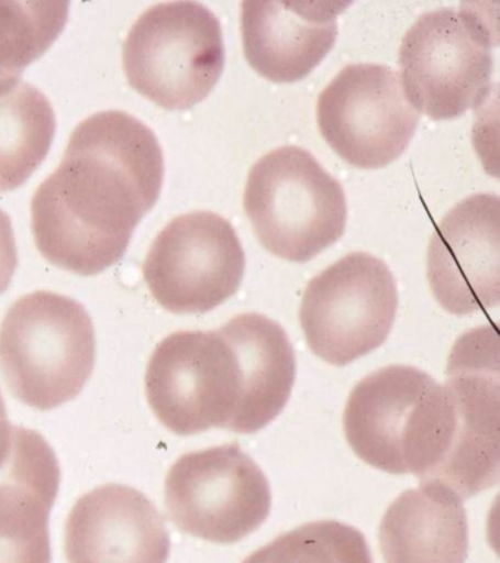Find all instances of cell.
<instances>
[{
  "label": "cell",
  "mask_w": 500,
  "mask_h": 563,
  "mask_svg": "<svg viewBox=\"0 0 500 563\" xmlns=\"http://www.w3.org/2000/svg\"><path fill=\"white\" fill-rule=\"evenodd\" d=\"M165 165L155 132L121 110L87 118L32 200V231L47 262L95 276L120 263L159 200Z\"/></svg>",
  "instance_id": "obj_1"
},
{
  "label": "cell",
  "mask_w": 500,
  "mask_h": 563,
  "mask_svg": "<svg viewBox=\"0 0 500 563\" xmlns=\"http://www.w3.org/2000/svg\"><path fill=\"white\" fill-rule=\"evenodd\" d=\"M456 429L454 396L430 374L389 365L351 391L344 431L359 460L389 474L432 483L449 456Z\"/></svg>",
  "instance_id": "obj_2"
},
{
  "label": "cell",
  "mask_w": 500,
  "mask_h": 563,
  "mask_svg": "<svg viewBox=\"0 0 500 563\" xmlns=\"http://www.w3.org/2000/svg\"><path fill=\"white\" fill-rule=\"evenodd\" d=\"M93 320L76 299L24 295L0 325V372L11 394L47 411L77 398L93 373Z\"/></svg>",
  "instance_id": "obj_3"
},
{
  "label": "cell",
  "mask_w": 500,
  "mask_h": 563,
  "mask_svg": "<svg viewBox=\"0 0 500 563\" xmlns=\"http://www.w3.org/2000/svg\"><path fill=\"white\" fill-rule=\"evenodd\" d=\"M244 209L257 240L276 257L310 262L340 241L344 188L307 150L284 145L249 169Z\"/></svg>",
  "instance_id": "obj_4"
},
{
  "label": "cell",
  "mask_w": 500,
  "mask_h": 563,
  "mask_svg": "<svg viewBox=\"0 0 500 563\" xmlns=\"http://www.w3.org/2000/svg\"><path fill=\"white\" fill-rule=\"evenodd\" d=\"M496 33L474 7L424 13L399 48L402 90L434 121L463 117L486 100L493 77Z\"/></svg>",
  "instance_id": "obj_5"
},
{
  "label": "cell",
  "mask_w": 500,
  "mask_h": 563,
  "mask_svg": "<svg viewBox=\"0 0 500 563\" xmlns=\"http://www.w3.org/2000/svg\"><path fill=\"white\" fill-rule=\"evenodd\" d=\"M130 86L166 110L195 108L225 68L216 15L197 2L159 3L135 21L122 51Z\"/></svg>",
  "instance_id": "obj_6"
},
{
  "label": "cell",
  "mask_w": 500,
  "mask_h": 563,
  "mask_svg": "<svg viewBox=\"0 0 500 563\" xmlns=\"http://www.w3.org/2000/svg\"><path fill=\"white\" fill-rule=\"evenodd\" d=\"M146 395L157 420L175 434L236 433L243 377L230 338L222 329L169 334L148 361Z\"/></svg>",
  "instance_id": "obj_7"
},
{
  "label": "cell",
  "mask_w": 500,
  "mask_h": 563,
  "mask_svg": "<svg viewBox=\"0 0 500 563\" xmlns=\"http://www.w3.org/2000/svg\"><path fill=\"white\" fill-rule=\"evenodd\" d=\"M397 310L389 267L375 255L353 253L310 280L300 321L311 352L342 367L384 345Z\"/></svg>",
  "instance_id": "obj_8"
},
{
  "label": "cell",
  "mask_w": 500,
  "mask_h": 563,
  "mask_svg": "<svg viewBox=\"0 0 500 563\" xmlns=\"http://www.w3.org/2000/svg\"><path fill=\"white\" fill-rule=\"evenodd\" d=\"M165 505L182 532L210 543H238L265 523L269 482L236 443L186 453L169 470Z\"/></svg>",
  "instance_id": "obj_9"
},
{
  "label": "cell",
  "mask_w": 500,
  "mask_h": 563,
  "mask_svg": "<svg viewBox=\"0 0 500 563\" xmlns=\"http://www.w3.org/2000/svg\"><path fill=\"white\" fill-rule=\"evenodd\" d=\"M243 245L232 224L212 211L178 216L157 235L144 262L153 298L174 314H204L240 289Z\"/></svg>",
  "instance_id": "obj_10"
},
{
  "label": "cell",
  "mask_w": 500,
  "mask_h": 563,
  "mask_svg": "<svg viewBox=\"0 0 500 563\" xmlns=\"http://www.w3.org/2000/svg\"><path fill=\"white\" fill-rule=\"evenodd\" d=\"M419 122L399 75L385 65L345 66L318 100L320 134L337 156L359 169L397 161Z\"/></svg>",
  "instance_id": "obj_11"
},
{
  "label": "cell",
  "mask_w": 500,
  "mask_h": 563,
  "mask_svg": "<svg viewBox=\"0 0 500 563\" xmlns=\"http://www.w3.org/2000/svg\"><path fill=\"white\" fill-rule=\"evenodd\" d=\"M447 385L458 431L441 486L468 499L499 482V342L495 328L474 329L452 347Z\"/></svg>",
  "instance_id": "obj_12"
},
{
  "label": "cell",
  "mask_w": 500,
  "mask_h": 563,
  "mask_svg": "<svg viewBox=\"0 0 500 563\" xmlns=\"http://www.w3.org/2000/svg\"><path fill=\"white\" fill-rule=\"evenodd\" d=\"M499 198L476 194L458 202L434 229L427 253L430 289L451 314L499 303Z\"/></svg>",
  "instance_id": "obj_13"
},
{
  "label": "cell",
  "mask_w": 500,
  "mask_h": 563,
  "mask_svg": "<svg viewBox=\"0 0 500 563\" xmlns=\"http://www.w3.org/2000/svg\"><path fill=\"white\" fill-rule=\"evenodd\" d=\"M170 539L156 506L124 484L80 497L65 526L69 563H166Z\"/></svg>",
  "instance_id": "obj_14"
},
{
  "label": "cell",
  "mask_w": 500,
  "mask_h": 563,
  "mask_svg": "<svg viewBox=\"0 0 500 563\" xmlns=\"http://www.w3.org/2000/svg\"><path fill=\"white\" fill-rule=\"evenodd\" d=\"M60 470L54 449L37 431L15 427L0 466V563H51L49 517Z\"/></svg>",
  "instance_id": "obj_15"
},
{
  "label": "cell",
  "mask_w": 500,
  "mask_h": 563,
  "mask_svg": "<svg viewBox=\"0 0 500 563\" xmlns=\"http://www.w3.org/2000/svg\"><path fill=\"white\" fill-rule=\"evenodd\" d=\"M348 3L243 2L241 33L249 66L271 82L301 81L336 42Z\"/></svg>",
  "instance_id": "obj_16"
},
{
  "label": "cell",
  "mask_w": 500,
  "mask_h": 563,
  "mask_svg": "<svg viewBox=\"0 0 500 563\" xmlns=\"http://www.w3.org/2000/svg\"><path fill=\"white\" fill-rule=\"evenodd\" d=\"M379 545L385 563H465L463 499L436 483L403 492L381 518Z\"/></svg>",
  "instance_id": "obj_17"
},
{
  "label": "cell",
  "mask_w": 500,
  "mask_h": 563,
  "mask_svg": "<svg viewBox=\"0 0 500 563\" xmlns=\"http://www.w3.org/2000/svg\"><path fill=\"white\" fill-rule=\"evenodd\" d=\"M222 330L235 347L243 377L236 433L253 434L288 404L296 382V354L282 325L257 312L236 316Z\"/></svg>",
  "instance_id": "obj_18"
},
{
  "label": "cell",
  "mask_w": 500,
  "mask_h": 563,
  "mask_svg": "<svg viewBox=\"0 0 500 563\" xmlns=\"http://www.w3.org/2000/svg\"><path fill=\"white\" fill-rule=\"evenodd\" d=\"M56 131L51 101L27 82L0 91V194L14 191L45 161Z\"/></svg>",
  "instance_id": "obj_19"
},
{
  "label": "cell",
  "mask_w": 500,
  "mask_h": 563,
  "mask_svg": "<svg viewBox=\"0 0 500 563\" xmlns=\"http://www.w3.org/2000/svg\"><path fill=\"white\" fill-rule=\"evenodd\" d=\"M68 2H0V91L19 82L67 24Z\"/></svg>",
  "instance_id": "obj_20"
},
{
  "label": "cell",
  "mask_w": 500,
  "mask_h": 563,
  "mask_svg": "<svg viewBox=\"0 0 500 563\" xmlns=\"http://www.w3.org/2000/svg\"><path fill=\"white\" fill-rule=\"evenodd\" d=\"M243 563H373V558L363 532L337 521H315L285 532Z\"/></svg>",
  "instance_id": "obj_21"
},
{
  "label": "cell",
  "mask_w": 500,
  "mask_h": 563,
  "mask_svg": "<svg viewBox=\"0 0 500 563\" xmlns=\"http://www.w3.org/2000/svg\"><path fill=\"white\" fill-rule=\"evenodd\" d=\"M19 266V250L10 216L0 209V294L10 288Z\"/></svg>",
  "instance_id": "obj_22"
},
{
  "label": "cell",
  "mask_w": 500,
  "mask_h": 563,
  "mask_svg": "<svg viewBox=\"0 0 500 563\" xmlns=\"http://www.w3.org/2000/svg\"><path fill=\"white\" fill-rule=\"evenodd\" d=\"M14 430L15 427L11 426L5 402H3L2 395H0V466L3 465V462L10 455L12 442H14Z\"/></svg>",
  "instance_id": "obj_23"
}]
</instances>
